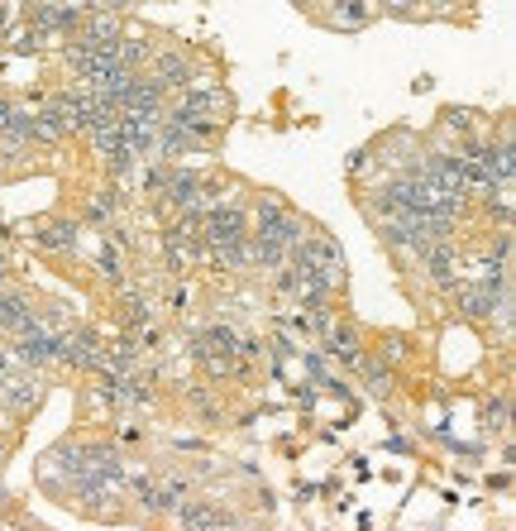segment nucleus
I'll use <instances>...</instances> for the list:
<instances>
[{"mask_svg": "<svg viewBox=\"0 0 516 531\" xmlns=\"http://www.w3.org/2000/svg\"><path fill=\"white\" fill-rule=\"evenodd\" d=\"M168 125H230L235 120V96L225 87H192L182 96H172L168 111H163Z\"/></svg>", "mask_w": 516, "mask_h": 531, "instance_id": "f257e3e1", "label": "nucleus"}, {"mask_svg": "<svg viewBox=\"0 0 516 531\" xmlns=\"http://www.w3.org/2000/svg\"><path fill=\"white\" fill-rule=\"evenodd\" d=\"M144 72H153V77L163 82L168 96H182V91L201 87V82H196V77H201V67H196V58H192V48H187V44L158 48V53H153V63L144 67Z\"/></svg>", "mask_w": 516, "mask_h": 531, "instance_id": "7ed1b4c3", "label": "nucleus"}, {"mask_svg": "<svg viewBox=\"0 0 516 531\" xmlns=\"http://www.w3.org/2000/svg\"><path fill=\"white\" fill-rule=\"evenodd\" d=\"M321 350L330 359H340V364H359L364 359V335H359L354 321H330L321 331Z\"/></svg>", "mask_w": 516, "mask_h": 531, "instance_id": "0eeeda50", "label": "nucleus"}, {"mask_svg": "<svg viewBox=\"0 0 516 531\" xmlns=\"http://www.w3.org/2000/svg\"><path fill=\"white\" fill-rule=\"evenodd\" d=\"M101 350H106V335L96 331L91 321H67L63 335H58V369L96 374L101 369Z\"/></svg>", "mask_w": 516, "mask_h": 531, "instance_id": "f03ea898", "label": "nucleus"}, {"mask_svg": "<svg viewBox=\"0 0 516 531\" xmlns=\"http://www.w3.org/2000/svg\"><path fill=\"white\" fill-rule=\"evenodd\" d=\"M158 5H172V0H158Z\"/></svg>", "mask_w": 516, "mask_h": 531, "instance_id": "2eb2a0df", "label": "nucleus"}, {"mask_svg": "<svg viewBox=\"0 0 516 531\" xmlns=\"http://www.w3.org/2000/svg\"><path fill=\"white\" fill-rule=\"evenodd\" d=\"M316 24L330 34H364L378 24V5L373 0H316Z\"/></svg>", "mask_w": 516, "mask_h": 531, "instance_id": "39448f33", "label": "nucleus"}, {"mask_svg": "<svg viewBox=\"0 0 516 531\" xmlns=\"http://www.w3.org/2000/svg\"><path fill=\"white\" fill-rule=\"evenodd\" d=\"M120 216V182H106V187H96L91 201H86V225L91 230H110Z\"/></svg>", "mask_w": 516, "mask_h": 531, "instance_id": "1a4fd4ad", "label": "nucleus"}, {"mask_svg": "<svg viewBox=\"0 0 516 531\" xmlns=\"http://www.w3.org/2000/svg\"><path fill=\"white\" fill-rule=\"evenodd\" d=\"M411 264H416V273H421V283H426L430 292H450L454 283L464 278V273H459L464 264H459V249H454V240L426 244V249H421Z\"/></svg>", "mask_w": 516, "mask_h": 531, "instance_id": "20e7f679", "label": "nucleus"}, {"mask_svg": "<svg viewBox=\"0 0 516 531\" xmlns=\"http://www.w3.org/2000/svg\"><path fill=\"white\" fill-rule=\"evenodd\" d=\"M507 417H512V402H507V393L488 398V402H483V436H507Z\"/></svg>", "mask_w": 516, "mask_h": 531, "instance_id": "9b49d317", "label": "nucleus"}, {"mask_svg": "<svg viewBox=\"0 0 516 531\" xmlns=\"http://www.w3.org/2000/svg\"><path fill=\"white\" fill-rule=\"evenodd\" d=\"M29 235L43 254H77L82 249V221L77 216H43V221H34Z\"/></svg>", "mask_w": 516, "mask_h": 531, "instance_id": "423d86ee", "label": "nucleus"}, {"mask_svg": "<svg viewBox=\"0 0 516 531\" xmlns=\"http://www.w3.org/2000/svg\"><path fill=\"white\" fill-rule=\"evenodd\" d=\"M29 316H34V292L10 278V283L0 288V335H15Z\"/></svg>", "mask_w": 516, "mask_h": 531, "instance_id": "6e6552de", "label": "nucleus"}, {"mask_svg": "<svg viewBox=\"0 0 516 531\" xmlns=\"http://www.w3.org/2000/svg\"><path fill=\"white\" fill-rule=\"evenodd\" d=\"M354 369L364 374V388L373 393V398H392V364H387V359H378V354L364 350V359H359Z\"/></svg>", "mask_w": 516, "mask_h": 531, "instance_id": "9d476101", "label": "nucleus"}, {"mask_svg": "<svg viewBox=\"0 0 516 531\" xmlns=\"http://www.w3.org/2000/svg\"><path fill=\"white\" fill-rule=\"evenodd\" d=\"M0 469H5V445H0Z\"/></svg>", "mask_w": 516, "mask_h": 531, "instance_id": "4468645a", "label": "nucleus"}, {"mask_svg": "<svg viewBox=\"0 0 516 531\" xmlns=\"http://www.w3.org/2000/svg\"><path fill=\"white\" fill-rule=\"evenodd\" d=\"M96 5H106V10H115V15H125V10H134L139 0H96Z\"/></svg>", "mask_w": 516, "mask_h": 531, "instance_id": "ddd939ff", "label": "nucleus"}, {"mask_svg": "<svg viewBox=\"0 0 516 531\" xmlns=\"http://www.w3.org/2000/svg\"><path fill=\"white\" fill-rule=\"evenodd\" d=\"M373 5H378V15H387V20H402V24L426 20V0H373Z\"/></svg>", "mask_w": 516, "mask_h": 531, "instance_id": "f8f14e48", "label": "nucleus"}]
</instances>
